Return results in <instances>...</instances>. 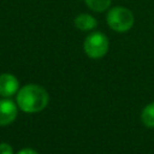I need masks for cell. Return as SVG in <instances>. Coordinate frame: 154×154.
Masks as SVG:
<instances>
[{
  "label": "cell",
  "mask_w": 154,
  "mask_h": 154,
  "mask_svg": "<svg viewBox=\"0 0 154 154\" xmlns=\"http://www.w3.org/2000/svg\"><path fill=\"white\" fill-rule=\"evenodd\" d=\"M48 100V93L38 84H26L17 93V105L26 113L42 111L47 106Z\"/></svg>",
  "instance_id": "obj_1"
},
{
  "label": "cell",
  "mask_w": 154,
  "mask_h": 154,
  "mask_svg": "<svg viewBox=\"0 0 154 154\" xmlns=\"http://www.w3.org/2000/svg\"><path fill=\"white\" fill-rule=\"evenodd\" d=\"M106 20H107L108 26L117 32L129 31L135 23L132 12L129 8L123 7V6L111 7V10L107 12Z\"/></svg>",
  "instance_id": "obj_2"
},
{
  "label": "cell",
  "mask_w": 154,
  "mask_h": 154,
  "mask_svg": "<svg viewBox=\"0 0 154 154\" xmlns=\"http://www.w3.org/2000/svg\"><path fill=\"white\" fill-rule=\"evenodd\" d=\"M108 38L102 32H91L89 34L83 43L85 54L91 59H100L108 52Z\"/></svg>",
  "instance_id": "obj_3"
},
{
  "label": "cell",
  "mask_w": 154,
  "mask_h": 154,
  "mask_svg": "<svg viewBox=\"0 0 154 154\" xmlns=\"http://www.w3.org/2000/svg\"><path fill=\"white\" fill-rule=\"evenodd\" d=\"M17 106L12 100H0V126L11 124L17 117Z\"/></svg>",
  "instance_id": "obj_4"
},
{
  "label": "cell",
  "mask_w": 154,
  "mask_h": 154,
  "mask_svg": "<svg viewBox=\"0 0 154 154\" xmlns=\"http://www.w3.org/2000/svg\"><path fill=\"white\" fill-rule=\"evenodd\" d=\"M19 89V82L16 76L11 73L0 75V95L4 97H10L14 95Z\"/></svg>",
  "instance_id": "obj_5"
},
{
  "label": "cell",
  "mask_w": 154,
  "mask_h": 154,
  "mask_svg": "<svg viewBox=\"0 0 154 154\" xmlns=\"http://www.w3.org/2000/svg\"><path fill=\"white\" fill-rule=\"evenodd\" d=\"M73 24L77 29L82 31H90L97 26V20L88 13H79L78 16L75 17Z\"/></svg>",
  "instance_id": "obj_6"
},
{
  "label": "cell",
  "mask_w": 154,
  "mask_h": 154,
  "mask_svg": "<svg viewBox=\"0 0 154 154\" xmlns=\"http://www.w3.org/2000/svg\"><path fill=\"white\" fill-rule=\"evenodd\" d=\"M141 119L147 128H154V102L148 103L143 108Z\"/></svg>",
  "instance_id": "obj_7"
},
{
  "label": "cell",
  "mask_w": 154,
  "mask_h": 154,
  "mask_svg": "<svg viewBox=\"0 0 154 154\" xmlns=\"http://www.w3.org/2000/svg\"><path fill=\"white\" fill-rule=\"evenodd\" d=\"M88 8H90L94 12H103L109 6L112 0H84Z\"/></svg>",
  "instance_id": "obj_8"
},
{
  "label": "cell",
  "mask_w": 154,
  "mask_h": 154,
  "mask_svg": "<svg viewBox=\"0 0 154 154\" xmlns=\"http://www.w3.org/2000/svg\"><path fill=\"white\" fill-rule=\"evenodd\" d=\"M0 154H13V149L8 143H0Z\"/></svg>",
  "instance_id": "obj_9"
},
{
  "label": "cell",
  "mask_w": 154,
  "mask_h": 154,
  "mask_svg": "<svg viewBox=\"0 0 154 154\" xmlns=\"http://www.w3.org/2000/svg\"><path fill=\"white\" fill-rule=\"evenodd\" d=\"M17 154H38V153L31 148H24V149H20Z\"/></svg>",
  "instance_id": "obj_10"
}]
</instances>
